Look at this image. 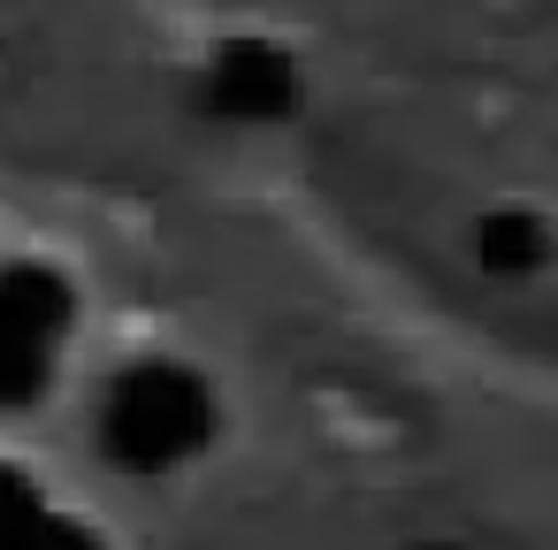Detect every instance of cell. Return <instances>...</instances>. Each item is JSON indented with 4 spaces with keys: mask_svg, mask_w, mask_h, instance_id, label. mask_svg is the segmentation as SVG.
I'll return each instance as SVG.
<instances>
[{
    "mask_svg": "<svg viewBox=\"0 0 558 550\" xmlns=\"http://www.w3.org/2000/svg\"><path fill=\"white\" fill-rule=\"evenodd\" d=\"M215 428V398L192 367H169V359H146L131 367L108 405H100V451L131 474H169L184 466Z\"/></svg>",
    "mask_w": 558,
    "mask_h": 550,
    "instance_id": "1",
    "label": "cell"
},
{
    "mask_svg": "<svg viewBox=\"0 0 558 550\" xmlns=\"http://www.w3.org/2000/svg\"><path fill=\"white\" fill-rule=\"evenodd\" d=\"M62 329H70V283L54 268L39 260L0 268V405L39 398Z\"/></svg>",
    "mask_w": 558,
    "mask_h": 550,
    "instance_id": "2",
    "label": "cell"
},
{
    "mask_svg": "<svg viewBox=\"0 0 558 550\" xmlns=\"http://www.w3.org/2000/svg\"><path fill=\"white\" fill-rule=\"evenodd\" d=\"M199 100H207L215 123H283L299 108V70L268 39H230V47H215V62L199 77Z\"/></svg>",
    "mask_w": 558,
    "mask_h": 550,
    "instance_id": "3",
    "label": "cell"
},
{
    "mask_svg": "<svg viewBox=\"0 0 558 550\" xmlns=\"http://www.w3.org/2000/svg\"><path fill=\"white\" fill-rule=\"evenodd\" d=\"M466 245H474V268H482V276H505V283H520V276H535V268L550 260V230H543L535 215H520V207L482 215V222L466 230Z\"/></svg>",
    "mask_w": 558,
    "mask_h": 550,
    "instance_id": "4",
    "label": "cell"
},
{
    "mask_svg": "<svg viewBox=\"0 0 558 550\" xmlns=\"http://www.w3.org/2000/svg\"><path fill=\"white\" fill-rule=\"evenodd\" d=\"M39 512H47V504H39V489H32L16 466H0V550H9V542H16Z\"/></svg>",
    "mask_w": 558,
    "mask_h": 550,
    "instance_id": "5",
    "label": "cell"
},
{
    "mask_svg": "<svg viewBox=\"0 0 558 550\" xmlns=\"http://www.w3.org/2000/svg\"><path fill=\"white\" fill-rule=\"evenodd\" d=\"M9 550H93V535H85L77 520H62V512H39V520H32Z\"/></svg>",
    "mask_w": 558,
    "mask_h": 550,
    "instance_id": "6",
    "label": "cell"
}]
</instances>
